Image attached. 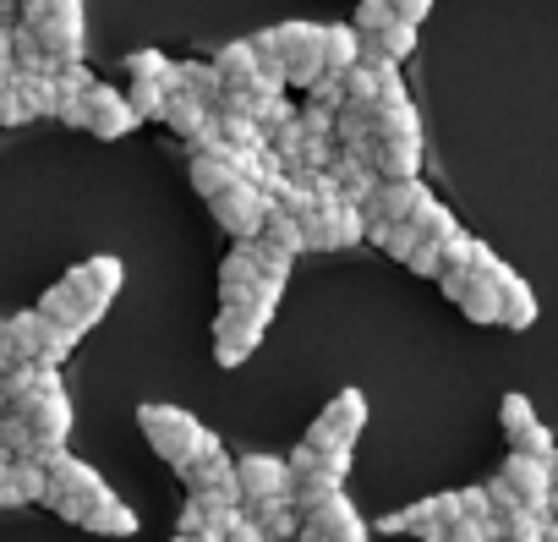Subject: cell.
Listing matches in <instances>:
<instances>
[{
	"label": "cell",
	"mask_w": 558,
	"mask_h": 542,
	"mask_svg": "<svg viewBox=\"0 0 558 542\" xmlns=\"http://www.w3.org/2000/svg\"><path fill=\"white\" fill-rule=\"evenodd\" d=\"M23 28L39 39L56 72L83 61V0H23Z\"/></svg>",
	"instance_id": "cell-1"
},
{
	"label": "cell",
	"mask_w": 558,
	"mask_h": 542,
	"mask_svg": "<svg viewBox=\"0 0 558 542\" xmlns=\"http://www.w3.org/2000/svg\"><path fill=\"white\" fill-rule=\"evenodd\" d=\"M137 427L148 433L154 455L170 460L175 471L192 466L197 449H203V438H208V427H203L192 411H181V406H137Z\"/></svg>",
	"instance_id": "cell-2"
},
{
	"label": "cell",
	"mask_w": 558,
	"mask_h": 542,
	"mask_svg": "<svg viewBox=\"0 0 558 542\" xmlns=\"http://www.w3.org/2000/svg\"><path fill=\"white\" fill-rule=\"evenodd\" d=\"M302 230H307V246L335 252V246H351V241L367 236V214H362V203H351V197L335 192V197H318L302 214Z\"/></svg>",
	"instance_id": "cell-3"
},
{
	"label": "cell",
	"mask_w": 558,
	"mask_h": 542,
	"mask_svg": "<svg viewBox=\"0 0 558 542\" xmlns=\"http://www.w3.org/2000/svg\"><path fill=\"white\" fill-rule=\"evenodd\" d=\"M263 329H268V313L252 308V302H225L219 318H214V357L219 368H241L257 346H263Z\"/></svg>",
	"instance_id": "cell-4"
},
{
	"label": "cell",
	"mask_w": 558,
	"mask_h": 542,
	"mask_svg": "<svg viewBox=\"0 0 558 542\" xmlns=\"http://www.w3.org/2000/svg\"><path fill=\"white\" fill-rule=\"evenodd\" d=\"M61 291L77 302V313H83L88 329H94V324L105 318V308L116 302V291H121V263H116V257H88V263L66 268Z\"/></svg>",
	"instance_id": "cell-5"
},
{
	"label": "cell",
	"mask_w": 558,
	"mask_h": 542,
	"mask_svg": "<svg viewBox=\"0 0 558 542\" xmlns=\"http://www.w3.org/2000/svg\"><path fill=\"white\" fill-rule=\"evenodd\" d=\"M214 203V219L235 236V241H257V230H263V219H268V208H274V197L263 192V186H252V181H230L219 197H208Z\"/></svg>",
	"instance_id": "cell-6"
},
{
	"label": "cell",
	"mask_w": 558,
	"mask_h": 542,
	"mask_svg": "<svg viewBox=\"0 0 558 542\" xmlns=\"http://www.w3.org/2000/svg\"><path fill=\"white\" fill-rule=\"evenodd\" d=\"M291 460H274V455H246L235 460V487H241V504L257 509V504H279V498H291Z\"/></svg>",
	"instance_id": "cell-7"
},
{
	"label": "cell",
	"mask_w": 558,
	"mask_h": 542,
	"mask_svg": "<svg viewBox=\"0 0 558 542\" xmlns=\"http://www.w3.org/2000/svg\"><path fill=\"white\" fill-rule=\"evenodd\" d=\"M362 427H367V400H362V389H340V395L324 406V417L313 422L307 444H313V449H351Z\"/></svg>",
	"instance_id": "cell-8"
},
{
	"label": "cell",
	"mask_w": 558,
	"mask_h": 542,
	"mask_svg": "<svg viewBox=\"0 0 558 542\" xmlns=\"http://www.w3.org/2000/svg\"><path fill=\"white\" fill-rule=\"evenodd\" d=\"M498 422H504V438H509L514 455H536V460H553V455H558L553 433L542 427V417H536V406H531L525 395H504Z\"/></svg>",
	"instance_id": "cell-9"
},
{
	"label": "cell",
	"mask_w": 558,
	"mask_h": 542,
	"mask_svg": "<svg viewBox=\"0 0 558 542\" xmlns=\"http://www.w3.org/2000/svg\"><path fill=\"white\" fill-rule=\"evenodd\" d=\"M137 121H143V116L132 110V99H126L121 88H110V83H94V88L83 94V127H88L94 137L116 143V137H126Z\"/></svg>",
	"instance_id": "cell-10"
},
{
	"label": "cell",
	"mask_w": 558,
	"mask_h": 542,
	"mask_svg": "<svg viewBox=\"0 0 558 542\" xmlns=\"http://www.w3.org/2000/svg\"><path fill=\"white\" fill-rule=\"evenodd\" d=\"M498 482L514 493L520 509H531V515H547V509H553V477H547V460H536V455H514V449H509Z\"/></svg>",
	"instance_id": "cell-11"
},
{
	"label": "cell",
	"mask_w": 558,
	"mask_h": 542,
	"mask_svg": "<svg viewBox=\"0 0 558 542\" xmlns=\"http://www.w3.org/2000/svg\"><path fill=\"white\" fill-rule=\"evenodd\" d=\"M302 531H313L324 542H367V520L356 515V504L345 493H329L313 509H302Z\"/></svg>",
	"instance_id": "cell-12"
},
{
	"label": "cell",
	"mask_w": 558,
	"mask_h": 542,
	"mask_svg": "<svg viewBox=\"0 0 558 542\" xmlns=\"http://www.w3.org/2000/svg\"><path fill=\"white\" fill-rule=\"evenodd\" d=\"M427 203H433V192L411 176V181H378V192L362 203V214L378 219V225H411Z\"/></svg>",
	"instance_id": "cell-13"
},
{
	"label": "cell",
	"mask_w": 558,
	"mask_h": 542,
	"mask_svg": "<svg viewBox=\"0 0 558 542\" xmlns=\"http://www.w3.org/2000/svg\"><path fill=\"white\" fill-rule=\"evenodd\" d=\"M17 417L34 427L39 455H56V449L66 444V433H72V406H66V395H61V389H56V395H45V400H34V406H23Z\"/></svg>",
	"instance_id": "cell-14"
},
{
	"label": "cell",
	"mask_w": 558,
	"mask_h": 542,
	"mask_svg": "<svg viewBox=\"0 0 558 542\" xmlns=\"http://www.w3.org/2000/svg\"><path fill=\"white\" fill-rule=\"evenodd\" d=\"M214 72H219V88H225V94H263V88H257V77H263V56L252 50V39L225 45L219 61H214Z\"/></svg>",
	"instance_id": "cell-15"
},
{
	"label": "cell",
	"mask_w": 558,
	"mask_h": 542,
	"mask_svg": "<svg viewBox=\"0 0 558 542\" xmlns=\"http://www.w3.org/2000/svg\"><path fill=\"white\" fill-rule=\"evenodd\" d=\"M367 165L378 170V181H411L422 170V137H378L367 148Z\"/></svg>",
	"instance_id": "cell-16"
},
{
	"label": "cell",
	"mask_w": 558,
	"mask_h": 542,
	"mask_svg": "<svg viewBox=\"0 0 558 542\" xmlns=\"http://www.w3.org/2000/svg\"><path fill=\"white\" fill-rule=\"evenodd\" d=\"M460 515H465L460 509V493H438V498H422V504L405 509V531H416L422 542H444Z\"/></svg>",
	"instance_id": "cell-17"
},
{
	"label": "cell",
	"mask_w": 558,
	"mask_h": 542,
	"mask_svg": "<svg viewBox=\"0 0 558 542\" xmlns=\"http://www.w3.org/2000/svg\"><path fill=\"white\" fill-rule=\"evenodd\" d=\"M230 181H241L230 148H197V154H192V186H197L203 197H219Z\"/></svg>",
	"instance_id": "cell-18"
},
{
	"label": "cell",
	"mask_w": 558,
	"mask_h": 542,
	"mask_svg": "<svg viewBox=\"0 0 558 542\" xmlns=\"http://www.w3.org/2000/svg\"><path fill=\"white\" fill-rule=\"evenodd\" d=\"M252 286H257V246L241 241V246L225 257V268H219V297H225V302H246Z\"/></svg>",
	"instance_id": "cell-19"
},
{
	"label": "cell",
	"mask_w": 558,
	"mask_h": 542,
	"mask_svg": "<svg viewBox=\"0 0 558 542\" xmlns=\"http://www.w3.org/2000/svg\"><path fill=\"white\" fill-rule=\"evenodd\" d=\"M356 61H362V34L351 23H324V72L345 77Z\"/></svg>",
	"instance_id": "cell-20"
},
{
	"label": "cell",
	"mask_w": 558,
	"mask_h": 542,
	"mask_svg": "<svg viewBox=\"0 0 558 542\" xmlns=\"http://www.w3.org/2000/svg\"><path fill=\"white\" fill-rule=\"evenodd\" d=\"M257 241H263L268 252H286V257L307 252V230H302V219H296V214H286V208H268V219H263Z\"/></svg>",
	"instance_id": "cell-21"
},
{
	"label": "cell",
	"mask_w": 558,
	"mask_h": 542,
	"mask_svg": "<svg viewBox=\"0 0 558 542\" xmlns=\"http://www.w3.org/2000/svg\"><path fill=\"white\" fill-rule=\"evenodd\" d=\"M83 526H88V531H105V537H132V531H137V515H132L116 493H99L94 509L83 515Z\"/></svg>",
	"instance_id": "cell-22"
},
{
	"label": "cell",
	"mask_w": 558,
	"mask_h": 542,
	"mask_svg": "<svg viewBox=\"0 0 558 542\" xmlns=\"http://www.w3.org/2000/svg\"><path fill=\"white\" fill-rule=\"evenodd\" d=\"M367 236H373L389 257H400V263H405V257L416 252V241H422L416 225H378V219H367Z\"/></svg>",
	"instance_id": "cell-23"
},
{
	"label": "cell",
	"mask_w": 558,
	"mask_h": 542,
	"mask_svg": "<svg viewBox=\"0 0 558 542\" xmlns=\"http://www.w3.org/2000/svg\"><path fill=\"white\" fill-rule=\"evenodd\" d=\"M504 537V526L487 515V520H471V515H460L454 526H449V537L444 542H498Z\"/></svg>",
	"instance_id": "cell-24"
},
{
	"label": "cell",
	"mask_w": 558,
	"mask_h": 542,
	"mask_svg": "<svg viewBox=\"0 0 558 542\" xmlns=\"http://www.w3.org/2000/svg\"><path fill=\"white\" fill-rule=\"evenodd\" d=\"M219 542H268V537H263V526H257L252 515L230 509V515L219 520Z\"/></svg>",
	"instance_id": "cell-25"
},
{
	"label": "cell",
	"mask_w": 558,
	"mask_h": 542,
	"mask_svg": "<svg viewBox=\"0 0 558 542\" xmlns=\"http://www.w3.org/2000/svg\"><path fill=\"white\" fill-rule=\"evenodd\" d=\"M389 17H395V12H389V0H362L356 17H351V28H356V34H378Z\"/></svg>",
	"instance_id": "cell-26"
},
{
	"label": "cell",
	"mask_w": 558,
	"mask_h": 542,
	"mask_svg": "<svg viewBox=\"0 0 558 542\" xmlns=\"http://www.w3.org/2000/svg\"><path fill=\"white\" fill-rule=\"evenodd\" d=\"M389 12H395L400 23H422V17L433 12V0H389Z\"/></svg>",
	"instance_id": "cell-27"
},
{
	"label": "cell",
	"mask_w": 558,
	"mask_h": 542,
	"mask_svg": "<svg viewBox=\"0 0 558 542\" xmlns=\"http://www.w3.org/2000/svg\"><path fill=\"white\" fill-rule=\"evenodd\" d=\"M547 477H553V504H558V455L547 460Z\"/></svg>",
	"instance_id": "cell-28"
}]
</instances>
